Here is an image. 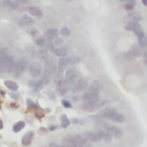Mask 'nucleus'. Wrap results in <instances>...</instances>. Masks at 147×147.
Listing matches in <instances>:
<instances>
[{
	"label": "nucleus",
	"instance_id": "1",
	"mask_svg": "<svg viewBox=\"0 0 147 147\" xmlns=\"http://www.w3.org/2000/svg\"><path fill=\"white\" fill-rule=\"evenodd\" d=\"M14 64V59L10 55H2L0 56V68H2L5 71L10 72Z\"/></svg>",
	"mask_w": 147,
	"mask_h": 147
},
{
	"label": "nucleus",
	"instance_id": "2",
	"mask_svg": "<svg viewBox=\"0 0 147 147\" xmlns=\"http://www.w3.org/2000/svg\"><path fill=\"white\" fill-rule=\"evenodd\" d=\"M86 87H87V80H86L85 78H79V79L75 80V82L71 84V86H70L71 91L75 92V93L82 92V91L85 90Z\"/></svg>",
	"mask_w": 147,
	"mask_h": 147
},
{
	"label": "nucleus",
	"instance_id": "3",
	"mask_svg": "<svg viewBox=\"0 0 147 147\" xmlns=\"http://www.w3.org/2000/svg\"><path fill=\"white\" fill-rule=\"evenodd\" d=\"M29 72L33 78L39 77L41 75V65L38 62H32L31 64H29Z\"/></svg>",
	"mask_w": 147,
	"mask_h": 147
},
{
	"label": "nucleus",
	"instance_id": "4",
	"mask_svg": "<svg viewBox=\"0 0 147 147\" xmlns=\"http://www.w3.org/2000/svg\"><path fill=\"white\" fill-rule=\"evenodd\" d=\"M105 127H106V130H107L111 136H114L115 138L121 139V138L123 137V131H122L121 129H118V127H116V126H113V125H107V124H105Z\"/></svg>",
	"mask_w": 147,
	"mask_h": 147
},
{
	"label": "nucleus",
	"instance_id": "5",
	"mask_svg": "<svg viewBox=\"0 0 147 147\" xmlns=\"http://www.w3.org/2000/svg\"><path fill=\"white\" fill-rule=\"evenodd\" d=\"M10 72H11V75H13L15 78H20V77L22 76V74L24 72V69H23V67L21 65V63L17 61V62H14Z\"/></svg>",
	"mask_w": 147,
	"mask_h": 147
},
{
	"label": "nucleus",
	"instance_id": "6",
	"mask_svg": "<svg viewBox=\"0 0 147 147\" xmlns=\"http://www.w3.org/2000/svg\"><path fill=\"white\" fill-rule=\"evenodd\" d=\"M77 77H78V71L75 68H70V69L67 70V72H65V79L71 80V82H75V79Z\"/></svg>",
	"mask_w": 147,
	"mask_h": 147
},
{
	"label": "nucleus",
	"instance_id": "7",
	"mask_svg": "<svg viewBox=\"0 0 147 147\" xmlns=\"http://www.w3.org/2000/svg\"><path fill=\"white\" fill-rule=\"evenodd\" d=\"M108 119H110V121H113V122H116V123H123V122L125 121L124 116H123L122 114H119V113H116V111L111 113V114L109 115Z\"/></svg>",
	"mask_w": 147,
	"mask_h": 147
},
{
	"label": "nucleus",
	"instance_id": "8",
	"mask_svg": "<svg viewBox=\"0 0 147 147\" xmlns=\"http://www.w3.org/2000/svg\"><path fill=\"white\" fill-rule=\"evenodd\" d=\"M102 88V85L98 82V80H94V82H92V84H91V86L87 88V92H91V93H95V94H98L99 93V91Z\"/></svg>",
	"mask_w": 147,
	"mask_h": 147
},
{
	"label": "nucleus",
	"instance_id": "9",
	"mask_svg": "<svg viewBox=\"0 0 147 147\" xmlns=\"http://www.w3.org/2000/svg\"><path fill=\"white\" fill-rule=\"evenodd\" d=\"M32 139H33V132H31V131L26 132V133L22 137V145H23V146H29V145L32 142Z\"/></svg>",
	"mask_w": 147,
	"mask_h": 147
},
{
	"label": "nucleus",
	"instance_id": "10",
	"mask_svg": "<svg viewBox=\"0 0 147 147\" xmlns=\"http://www.w3.org/2000/svg\"><path fill=\"white\" fill-rule=\"evenodd\" d=\"M98 136L100 137V139H103L105 141H110L111 140V134L107 131V130H102V129H99L96 131Z\"/></svg>",
	"mask_w": 147,
	"mask_h": 147
},
{
	"label": "nucleus",
	"instance_id": "11",
	"mask_svg": "<svg viewBox=\"0 0 147 147\" xmlns=\"http://www.w3.org/2000/svg\"><path fill=\"white\" fill-rule=\"evenodd\" d=\"M84 100L87 101V102H96L99 100V95L95 94V93H91V92H86L84 94Z\"/></svg>",
	"mask_w": 147,
	"mask_h": 147
},
{
	"label": "nucleus",
	"instance_id": "12",
	"mask_svg": "<svg viewBox=\"0 0 147 147\" xmlns=\"http://www.w3.org/2000/svg\"><path fill=\"white\" fill-rule=\"evenodd\" d=\"M1 3H2V6H3L5 8L9 9V10H15V9H17V7H18V5H17L16 2L11 1V0H2Z\"/></svg>",
	"mask_w": 147,
	"mask_h": 147
},
{
	"label": "nucleus",
	"instance_id": "13",
	"mask_svg": "<svg viewBox=\"0 0 147 147\" xmlns=\"http://www.w3.org/2000/svg\"><path fill=\"white\" fill-rule=\"evenodd\" d=\"M45 37L47 40H53L57 37V30L56 29H48L46 32H45Z\"/></svg>",
	"mask_w": 147,
	"mask_h": 147
},
{
	"label": "nucleus",
	"instance_id": "14",
	"mask_svg": "<svg viewBox=\"0 0 147 147\" xmlns=\"http://www.w3.org/2000/svg\"><path fill=\"white\" fill-rule=\"evenodd\" d=\"M85 138L91 140V141H93V142H96V141L100 140V137L98 136V133L96 132H91V131L85 132Z\"/></svg>",
	"mask_w": 147,
	"mask_h": 147
},
{
	"label": "nucleus",
	"instance_id": "15",
	"mask_svg": "<svg viewBox=\"0 0 147 147\" xmlns=\"http://www.w3.org/2000/svg\"><path fill=\"white\" fill-rule=\"evenodd\" d=\"M29 14L34 16V17H42V11L38 7H30L29 8Z\"/></svg>",
	"mask_w": 147,
	"mask_h": 147
},
{
	"label": "nucleus",
	"instance_id": "16",
	"mask_svg": "<svg viewBox=\"0 0 147 147\" xmlns=\"http://www.w3.org/2000/svg\"><path fill=\"white\" fill-rule=\"evenodd\" d=\"M69 64H70V62H69V57H67V56H62V57L60 59V61H59V69H60V70H64Z\"/></svg>",
	"mask_w": 147,
	"mask_h": 147
},
{
	"label": "nucleus",
	"instance_id": "17",
	"mask_svg": "<svg viewBox=\"0 0 147 147\" xmlns=\"http://www.w3.org/2000/svg\"><path fill=\"white\" fill-rule=\"evenodd\" d=\"M72 138H74V140H75V142H76L77 146H85V145L87 144L86 138H84V137H82V136H79V134H76V136H74Z\"/></svg>",
	"mask_w": 147,
	"mask_h": 147
},
{
	"label": "nucleus",
	"instance_id": "18",
	"mask_svg": "<svg viewBox=\"0 0 147 147\" xmlns=\"http://www.w3.org/2000/svg\"><path fill=\"white\" fill-rule=\"evenodd\" d=\"M82 108L85 109L86 111H93V110H95V102H87V101H85L82 105Z\"/></svg>",
	"mask_w": 147,
	"mask_h": 147
},
{
	"label": "nucleus",
	"instance_id": "19",
	"mask_svg": "<svg viewBox=\"0 0 147 147\" xmlns=\"http://www.w3.org/2000/svg\"><path fill=\"white\" fill-rule=\"evenodd\" d=\"M53 52H54V54L56 55V56H59V57H62V56H67V49L65 48H63V47H57V48H54L53 49Z\"/></svg>",
	"mask_w": 147,
	"mask_h": 147
},
{
	"label": "nucleus",
	"instance_id": "20",
	"mask_svg": "<svg viewBox=\"0 0 147 147\" xmlns=\"http://www.w3.org/2000/svg\"><path fill=\"white\" fill-rule=\"evenodd\" d=\"M24 126H25V122L18 121V122H16V123L13 125V131L17 133V132H20L22 129H24Z\"/></svg>",
	"mask_w": 147,
	"mask_h": 147
},
{
	"label": "nucleus",
	"instance_id": "21",
	"mask_svg": "<svg viewBox=\"0 0 147 147\" xmlns=\"http://www.w3.org/2000/svg\"><path fill=\"white\" fill-rule=\"evenodd\" d=\"M32 23H33V20L29 15H23L21 17V24L22 25H29V24H32Z\"/></svg>",
	"mask_w": 147,
	"mask_h": 147
},
{
	"label": "nucleus",
	"instance_id": "22",
	"mask_svg": "<svg viewBox=\"0 0 147 147\" xmlns=\"http://www.w3.org/2000/svg\"><path fill=\"white\" fill-rule=\"evenodd\" d=\"M5 85L11 91H17L18 90V85L13 80H5Z\"/></svg>",
	"mask_w": 147,
	"mask_h": 147
},
{
	"label": "nucleus",
	"instance_id": "23",
	"mask_svg": "<svg viewBox=\"0 0 147 147\" xmlns=\"http://www.w3.org/2000/svg\"><path fill=\"white\" fill-rule=\"evenodd\" d=\"M132 31L137 34V37H138V38H139V37H141L142 34H145V33H144V31H142V29H141V26H140L137 22L134 23V26H133V30H132Z\"/></svg>",
	"mask_w": 147,
	"mask_h": 147
},
{
	"label": "nucleus",
	"instance_id": "24",
	"mask_svg": "<svg viewBox=\"0 0 147 147\" xmlns=\"http://www.w3.org/2000/svg\"><path fill=\"white\" fill-rule=\"evenodd\" d=\"M63 145H65V146H70V147L77 146L76 142H75V140H74V138H70V137H67V138L63 139Z\"/></svg>",
	"mask_w": 147,
	"mask_h": 147
},
{
	"label": "nucleus",
	"instance_id": "25",
	"mask_svg": "<svg viewBox=\"0 0 147 147\" xmlns=\"http://www.w3.org/2000/svg\"><path fill=\"white\" fill-rule=\"evenodd\" d=\"M60 121H61V126L62 127H68L69 124H70V122H69V119H68V117L65 115H61Z\"/></svg>",
	"mask_w": 147,
	"mask_h": 147
},
{
	"label": "nucleus",
	"instance_id": "26",
	"mask_svg": "<svg viewBox=\"0 0 147 147\" xmlns=\"http://www.w3.org/2000/svg\"><path fill=\"white\" fill-rule=\"evenodd\" d=\"M30 86L37 88V90H40L42 88V82L41 80H31L30 82Z\"/></svg>",
	"mask_w": 147,
	"mask_h": 147
},
{
	"label": "nucleus",
	"instance_id": "27",
	"mask_svg": "<svg viewBox=\"0 0 147 147\" xmlns=\"http://www.w3.org/2000/svg\"><path fill=\"white\" fill-rule=\"evenodd\" d=\"M114 111H115V109H113V108H107V109H105V110H102V111H101V116H102V117L108 118V117H109V115H110L111 113H114Z\"/></svg>",
	"mask_w": 147,
	"mask_h": 147
},
{
	"label": "nucleus",
	"instance_id": "28",
	"mask_svg": "<svg viewBox=\"0 0 147 147\" xmlns=\"http://www.w3.org/2000/svg\"><path fill=\"white\" fill-rule=\"evenodd\" d=\"M138 41H139V45L141 47H146L147 46V37L145 34H142L141 37H139L138 38Z\"/></svg>",
	"mask_w": 147,
	"mask_h": 147
},
{
	"label": "nucleus",
	"instance_id": "29",
	"mask_svg": "<svg viewBox=\"0 0 147 147\" xmlns=\"http://www.w3.org/2000/svg\"><path fill=\"white\" fill-rule=\"evenodd\" d=\"M129 17L132 18L133 22H139V21L141 20V15H140L139 13H131V14L129 15Z\"/></svg>",
	"mask_w": 147,
	"mask_h": 147
},
{
	"label": "nucleus",
	"instance_id": "30",
	"mask_svg": "<svg viewBox=\"0 0 147 147\" xmlns=\"http://www.w3.org/2000/svg\"><path fill=\"white\" fill-rule=\"evenodd\" d=\"M45 42H46V39L44 37H40V38H38L36 40V45L39 46V47H44L45 46Z\"/></svg>",
	"mask_w": 147,
	"mask_h": 147
},
{
	"label": "nucleus",
	"instance_id": "31",
	"mask_svg": "<svg viewBox=\"0 0 147 147\" xmlns=\"http://www.w3.org/2000/svg\"><path fill=\"white\" fill-rule=\"evenodd\" d=\"M18 62L21 63V65L23 67V69L25 70L26 68H28V65H29V62H28V60L25 59V57H21L20 60H18Z\"/></svg>",
	"mask_w": 147,
	"mask_h": 147
},
{
	"label": "nucleus",
	"instance_id": "32",
	"mask_svg": "<svg viewBox=\"0 0 147 147\" xmlns=\"http://www.w3.org/2000/svg\"><path fill=\"white\" fill-rule=\"evenodd\" d=\"M60 33L62 37H68V36H70V30L68 28H63V29H61Z\"/></svg>",
	"mask_w": 147,
	"mask_h": 147
},
{
	"label": "nucleus",
	"instance_id": "33",
	"mask_svg": "<svg viewBox=\"0 0 147 147\" xmlns=\"http://www.w3.org/2000/svg\"><path fill=\"white\" fill-rule=\"evenodd\" d=\"M39 57L41 60H46L47 59V51H39Z\"/></svg>",
	"mask_w": 147,
	"mask_h": 147
},
{
	"label": "nucleus",
	"instance_id": "34",
	"mask_svg": "<svg viewBox=\"0 0 147 147\" xmlns=\"http://www.w3.org/2000/svg\"><path fill=\"white\" fill-rule=\"evenodd\" d=\"M134 23H136V22H130V23H127V24L125 25V30L132 31V30H133V26H134Z\"/></svg>",
	"mask_w": 147,
	"mask_h": 147
},
{
	"label": "nucleus",
	"instance_id": "35",
	"mask_svg": "<svg viewBox=\"0 0 147 147\" xmlns=\"http://www.w3.org/2000/svg\"><path fill=\"white\" fill-rule=\"evenodd\" d=\"M124 8H125L127 11H132V10H133V5L130 3V2H126V3L124 5Z\"/></svg>",
	"mask_w": 147,
	"mask_h": 147
},
{
	"label": "nucleus",
	"instance_id": "36",
	"mask_svg": "<svg viewBox=\"0 0 147 147\" xmlns=\"http://www.w3.org/2000/svg\"><path fill=\"white\" fill-rule=\"evenodd\" d=\"M53 40H54V45H55V46H61L62 42H63V40H62L61 38H57V37H56L55 39H53Z\"/></svg>",
	"mask_w": 147,
	"mask_h": 147
},
{
	"label": "nucleus",
	"instance_id": "37",
	"mask_svg": "<svg viewBox=\"0 0 147 147\" xmlns=\"http://www.w3.org/2000/svg\"><path fill=\"white\" fill-rule=\"evenodd\" d=\"M79 61H80L79 57H76V56H75V57H74V56H72V57H69V62H70V64L77 63V62H79Z\"/></svg>",
	"mask_w": 147,
	"mask_h": 147
},
{
	"label": "nucleus",
	"instance_id": "38",
	"mask_svg": "<svg viewBox=\"0 0 147 147\" xmlns=\"http://www.w3.org/2000/svg\"><path fill=\"white\" fill-rule=\"evenodd\" d=\"M26 103H28V106H29V107H32V108H38V106H37V105H36V103H34L32 100H30V99H28V100H26Z\"/></svg>",
	"mask_w": 147,
	"mask_h": 147
},
{
	"label": "nucleus",
	"instance_id": "39",
	"mask_svg": "<svg viewBox=\"0 0 147 147\" xmlns=\"http://www.w3.org/2000/svg\"><path fill=\"white\" fill-rule=\"evenodd\" d=\"M62 105H63L65 108H70V107H71V103H70L68 100H62Z\"/></svg>",
	"mask_w": 147,
	"mask_h": 147
},
{
	"label": "nucleus",
	"instance_id": "40",
	"mask_svg": "<svg viewBox=\"0 0 147 147\" xmlns=\"http://www.w3.org/2000/svg\"><path fill=\"white\" fill-rule=\"evenodd\" d=\"M130 54H133L132 56H138L139 55V51H137L136 48H132V51L130 52Z\"/></svg>",
	"mask_w": 147,
	"mask_h": 147
},
{
	"label": "nucleus",
	"instance_id": "41",
	"mask_svg": "<svg viewBox=\"0 0 147 147\" xmlns=\"http://www.w3.org/2000/svg\"><path fill=\"white\" fill-rule=\"evenodd\" d=\"M18 2H21V3H26L28 2V0H17Z\"/></svg>",
	"mask_w": 147,
	"mask_h": 147
},
{
	"label": "nucleus",
	"instance_id": "42",
	"mask_svg": "<svg viewBox=\"0 0 147 147\" xmlns=\"http://www.w3.org/2000/svg\"><path fill=\"white\" fill-rule=\"evenodd\" d=\"M3 127V122H2V119H0V130Z\"/></svg>",
	"mask_w": 147,
	"mask_h": 147
},
{
	"label": "nucleus",
	"instance_id": "43",
	"mask_svg": "<svg viewBox=\"0 0 147 147\" xmlns=\"http://www.w3.org/2000/svg\"><path fill=\"white\" fill-rule=\"evenodd\" d=\"M55 129H56V126H54V125H53V126H51V127H49V130H51V131H53V130H55Z\"/></svg>",
	"mask_w": 147,
	"mask_h": 147
},
{
	"label": "nucleus",
	"instance_id": "44",
	"mask_svg": "<svg viewBox=\"0 0 147 147\" xmlns=\"http://www.w3.org/2000/svg\"><path fill=\"white\" fill-rule=\"evenodd\" d=\"M142 3H144L145 6H147V0H142Z\"/></svg>",
	"mask_w": 147,
	"mask_h": 147
},
{
	"label": "nucleus",
	"instance_id": "45",
	"mask_svg": "<svg viewBox=\"0 0 147 147\" xmlns=\"http://www.w3.org/2000/svg\"><path fill=\"white\" fill-rule=\"evenodd\" d=\"M119 1H122V2H126L127 0H119Z\"/></svg>",
	"mask_w": 147,
	"mask_h": 147
},
{
	"label": "nucleus",
	"instance_id": "46",
	"mask_svg": "<svg viewBox=\"0 0 147 147\" xmlns=\"http://www.w3.org/2000/svg\"><path fill=\"white\" fill-rule=\"evenodd\" d=\"M0 138H1V136H0Z\"/></svg>",
	"mask_w": 147,
	"mask_h": 147
},
{
	"label": "nucleus",
	"instance_id": "47",
	"mask_svg": "<svg viewBox=\"0 0 147 147\" xmlns=\"http://www.w3.org/2000/svg\"><path fill=\"white\" fill-rule=\"evenodd\" d=\"M146 53H147V52H146Z\"/></svg>",
	"mask_w": 147,
	"mask_h": 147
}]
</instances>
